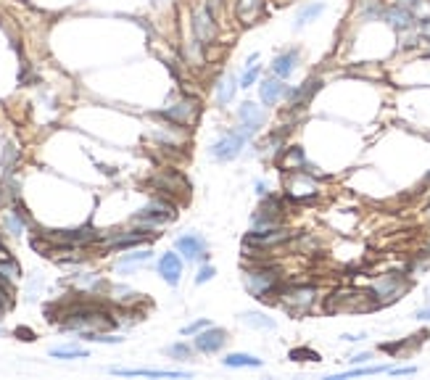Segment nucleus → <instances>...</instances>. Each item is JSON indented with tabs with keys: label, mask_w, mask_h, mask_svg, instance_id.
<instances>
[{
	"label": "nucleus",
	"mask_w": 430,
	"mask_h": 380,
	"mask_svg": "<svg viewBox=\"0 0 430 380\" xmlns=\"http://www.w3.org/2000/svg\"><path fill=\"white\" fill-rule=\"evenodd\" d=\"M114 325V320L101 312V309H92V307H82V309H75V312H69L66 314V320H63V327L66 330H77V333H104Z\"/></svg>",
	"instance_id": "nucleus-1"
},
{
	"label": "nucleus",
	"mask_w": 430,
	"mask_h": 380,
	"mask_svg": "<svg viewBox=\"0 0 430 380\" xmlns=\"http://www.w3.org/2000/svg\"><path fill=\"white\" fill-rule=\"evenodd\" d=\"M251 137H253V132L240 124L237 130L227 132L222 140H217V143L211 146V156H214L217 161H233L237 153H240V148L246 146Z\"/></svg>",
	"instance_id": "nucleus-2"
},
{
	"label": "nucleus",
	"mask_w": 430,
	"mask_h": 380,
	"mask_svg": "<svg viewBox=\"0 0 430 380\" xmlns=\"http://www.w3.org/2000/svg\"><path fill=\"white\" fill-rule=\"evenodd\" d=\"M246 288L251 296L256 298H267V293H272V288L277 285V269H253V272H246Z\"/></svg>",
	"instance_id": "nucleus-3"
},
{
	"label": "nucleus",
	"mask_w": 430,
	"mask_h": 380,
	"mask_svg": "<svg viewBox=\"0 0 430 380\" xmlns=\"http://www.w3.org/2000/svg\"><path fill=\"white\" fill-rule=\"evenodd\" d=\"M193 32H195V43L198 45H211L217 37V21L211 16L208 6H198L193 14Z\"/></svg>",
	"instance_id": "nucleus-4"
},
{
	"label": "nucleus",
	"mask_w": 430,
	"mask_h": 380,
	"mask_svg": "<svg viewBox=\"0 0 430 380\" xmlns=\"http://www.w3.org/2000/svg\"><path fill=\"white\" fill-rule=\"evenodd\" d=\"M407 291V280L401 275H386L372 285V296L378 304H388V301H396L401 293Z\"/></svg>",
	"instance_id": "nucleus-5"
},
{
	"label": "nucleus",
	"mask_w": 430,
	"mask_h": 380,
	"mask_svg": "<svg viewBox=\"0 0 430 380\" xmlns=\"http://www.w3.org/2000/svg\"><path fill=\"white\" fill-rule=\"evenodd\" d=\"M314 296H317V288L314 285H291L282 291V301L296 312H304L314 304Z\"/></svg>",
	"instance_id": "nucleus-6"
},
{
	"label": "nucleus",
	"mask_w": 430,
	"mask_h": 380,
	"mask_svg": "<svg viewBox=\"0 0 430 380\" xmlns=\"http://www.w3.org/2000/svg\"><path fill=\"white\" fill-rule=\"evenodd\" d=\"M383 19L388 21V27H391V30L401 32V35H404V32H409L417 24V19L412 16V11H409V8H404V6H399V3H396V6H388Z\"/></svg>",
	"instance_id": "nucleus-7"
},
{
	"label": "nucleus",
	"mask_w": 430,
	"mask_h": 380,
	"mask_svg": "<svg viewBox=\"0 0 430 380\" xmlns=\"http://www.w3.org/2000/svg\"><path fill=\"white\" fill-rule=\"evenodd\" d=\"M135 220L148 222V225H164V222L175 220V206L166 204V201H153V204L146 206Z\"/></svg>",
	"instance_id": "nucleus-8"
},
{
	"label": "nucleus",
	"mask_w": 430,
	"mask_h": 380,
	"mask_svg": "<svg viewBox=\"0 0 430 380\" xmlns=\"http://www.w3.org/2000/svg\"><path fill=\"white\" fill-rule=\"evenodd\" d=\"M198 114V101L195 98H182L179 103H175L172 108H166L164 111V117L172 119L175 124H190Z\"/></svg>",
	"instance_id": "nucleus-9"
},
{
	"label": "nucleus",
	"mask_w": 430,
	"mask_h": 380,
	"mask_svg": "<svg viewBox=\"0 0 430 380\" xmlns=\"http://www.w3.org/2000/svg\"><path fill=\"white\" fill-rule=\"evenodd\" d=\"M224 341H227V333L219 330V327H204V333L195 338V349L204 351V354H214V351H219L224 346Z\"/></svg>",
	"instance_id": "nucleus-10"
},
{
	"label": "nucleus",
	"mask_w": 430,
	"mask_h": 380,
	"mask_svg": "<svg viewBox=\"0 0 430 380\" xmlns=\"http://www.w3.org/2000/svg\"><path fill=\"white\" fill-rule=\"evenodd\" d=\"M159 275H162L169 285H177L179 275H182V259H179L175 251H166L162 259H159Z\"/></svg>",
	"instance_id": "nucleus-11"
},
{
	"label": "nucleus",
	"mask_w": 430,
	"mask_h": 380,
	"mask_svg": "<svg viewBox=\"0 0 430 380\" xmlns=\"http://www.w3.org/2000/svg\"><path fill=\"white\" fill-rule=\"evenodd\" d=\"M111 372L114 375H127V378H133V375H143V378H190V372H182V370H146V367H140V370L111 367Z\"/></svg>",
	"instance_id": "nucleus-12"
},
{
	"label": "nucleus",
	"mask_w": 430,
	"mask_h": 380,
	"mask_svg": "<svg viewBox=\"0 0 430 380\" xmlns=\"http://www.w3.org/2000/svg\"><path fill=\"white\" fill-rule=\"evenodd\" d=\"M177 251L185 259H201V256H206V243L198 235H179Z\"/></svg>",
	"instance_id": "nucleus-13"
},
{
	"label": "nucleus",
	"mask_w": 430,
	"mask_h": 380,
	"mask_svg": "<svg viewBox=\"0 0 430 380\" xmlns=\"http://www.w3.org/2000/svg\"><path fill=\"white\" fill-rule=\"evenodd\" d=\"M237 117L243 122V127H248L251 132H259L262 124H264V111H262L256 103H243L240 111H237Z\"/></svg>",
	"instance_id": "nucleus-14"
},
{
	"label": "nucleus",
	"mask_w": 430,
	"mask_h": 380,
	"mask_svg": "<svg viewBox=\"0 0 430 380\" xmlns=\"http://www.w3.org/2000/svg\"><path fill=\"white\" fill-rule=\"evenodd\" d=\"M298 66V50L293 48V50H285V53H280L277 59L272 61V72L277 74L280 79H288L291 74L296 72Z\"/></svg>",
	"instance_id": "nucleus-15"
},
{
	"label": "nucleus",
	"mask_w": 430,
	"mask_h": 380,
	"mask_svg": "<svg viewBox=\"0 0 430 380\" xmlns=\"http://www.w3.org/2000/svg\"><path fill=\"white\" fill-rule=\"evenodd\" d=\"M320 88H322V82H320V79H306L301 88L288 90V93H285V98H291V103H293V106H306V103L314 98V93H317Z\"/></svg>",
	"instance_id": "nucleus-16"
},
{
	"label": "nucleus",
	"mask_w": 430,
	"mask_h": 380,
	"mask_svg": "<svg viewBox=\"0 0 430 380\" xmlns=\"http://www.w3.org/2000/svg\"><path fill=\"white\" fill-rule=\"evenodd\" d=\"M285 93H288V88L282 85L280 79H264L262 88H259V98H262L264 106H275L280 98H285Z\"/></svg>",
	"instance_id": "nucleus-17"
},
{
	"label": "nucleus",
	"mask_w": 430,
	"mask_h": 380,
	"mask_svg": "<svg viewBox=\"0 0 430 380\" xmlns=\"http://www.w3.org/2000/svg\"><path fill=\"white\" fill-rule=\"evenodd\" d=\"M356 6H359V16L364 21H378V19H383V14H386L383 0H359Z\"/></svg>",
	"instance_id": "nucleus-18"
},
{
	"label": "nucleus",
	"mask_w": 430,
	"mask_h": 380,
	"mask_svg": "<svg viewBox=\"0 0 430 380\" xmlns=\"http://www.w3.org/2000/svg\"><path fill=\"white\" fill-rule=\"evenodd\" d=\"M282 240H288L285 230H269V233H251L246 238V243H259V246H277Z\"/></svg>",
	"instance_id": "nucleus-19"
},
{
	"label": "nucleus",
	"mask_w": 430,
	"mask_h": 380,
	"mask_svg": "<svg viewBox=\"0 0 430 380\" xmlns=\"http://www.w3.org/2000/svg\"><path fill=\"white\" fill-rule=\"evenodd\" d=\"M322 14H325V3H309V6H304V8L298 11L296 27L301 30V27H306V24L317 21V19H320Z\"/></svg>",
	"instance_id": "nucleus-20"
},
{
	"label": "nucleus",
	"mask_w": 430,
	"mask_h": 380,
	"mask_svg": "<svg viewBox=\"0 0 430 380\" xmlns=\"http://www.w3.org/2000/svg\"><path fill=\"white\" fill-rule=\"evenodd\" d=\"M235 88H237V79L233 74H224L222 79H219V85H217V103L224 106V103H230L235 98Z\"/></svg>",
	"instance_id": "nucleus-21"
},
{
	"label": "nucleus",
	"mask_w": 430,
	"mask_h": 380,
	"mask_svg": "<svg viewBox=\"0 0 430 380\" xmlns=\"http://www.w3.org/2000/svg\"><path fill=\"white\" fill-rule=\"evenodd\" d=\"M264 3H267V0H240V3H237V16L243 19V24H251L253 16L262 14Z\"/></svg>",
	"instance_id": "nucleus-22"
},
{
	"label": "nucleus",
	"mask_w": 430,
	"mask_h": 380,
	"mask_svg": "<svg viewBox=\"0 0 430 380\" xmlns=\"http://www.w3.org/2000/svg\"><path fill=\"white\" fill-rule=\"evenodd\" d=\"M282 167L285 172H298V169H306V159H304V151L298 146H293L285 156H282Z\"/></svg>",
	"instance_id": "nucleus-23"
},
{
	"label": "nucleus",
	"mask_w": 430,
	"mask_h": 380,
	"mask_svg": "<svg viewBox=\"0 0 430 380\" xmlns=\"http://www.w3.org/2000/svg\"><path fill=\"white\" fill-rule=\"evenodd\" d=\"M240 320L248 327H256V330H275V320H269L262 312H246V314H240Z\"/></svg>",
	"instance_id": "nucleus-24"
},
{
	"label": "nucleus",
	"mask_w": 430,
	"mask_h": 380,
	"mask_svg": "<svg viewBox=\"0 0 430 380\" xmlns=\"http://www.w3.org/2000/svg\"><path fill=\"white\" fill-rule=\"evenodd\" d=\"M222 362L224 367H262V359L251 354H227Z\"/></svg>",
	"instance_id": "nucleus-25"
},
{
	"label": "nucleus",
	"mask_w": 430,
	"mask_h": 380,
	"mask_svg": "<svg viewBox=\"0 0 430 380\" xmlns=\"http://www.w3.org/2000/svg\"><path fill=\"white\" fill-rule=\"evenodd\" d=\"M53 359H88L90 351L79 349V346H63V349H50Z\"/></svg>",
	"instance_id": "nucleus-26"
},
{
	"label": "nucleus",
	"mask_w": 430,
	"mask_h": 380,
	"mask_svg": "<svg viewBox=\"0 0 430 380\" xmlns=\"http://www.w3.org/2000/svg\"><path fill=\"white\" fill-rule=\"evenodd\" d=\"M150 259V251H135V254H127L119 259V269H130L135 264H146Z\"/></svg>",
	"instance_id": "nucleus-27"
},
{
	"label": "nucleus",
	"mask_w": 430,
	"mask_h": 380,
	"mask_svg": "<svg viewBox=\"0 0 430 380\" xmlns=\"http://www.w3.org/2000/svg\"><path fill=\"white\" fill-rule=\"evenodd\" d=\"M391 367L388 365H378V367H356V370H349V372H341L338 378H359V375H378V372H388Z\"/></svg>",
	"instance_id": "nucleus-28"
},
{
	"label": "nucleus",
	"mask_w": 430,
	"mask_h": 380,
	"mask_svg": "<svg viewBox=\"0 0 430 380\" xmlns=\"http://www.w3.org/2000/svg\"><path fill=\"white\" fill-rule=\"evenodd\" d=\"M412 16H415L417 21H422V19H430V0H417L415 6L409 8Z\"/></svg>",
	"instance_id": "nucleus-29"
},
{
	"label": "nucleus",
	"mask_w": 430,
	"mask_h": 380,
	"mask_svg": "<svg viewBox=\"0 0 430 380\" xmlns=\"http://www.w3.org/2000/svg\"><path fill=\"white\" fill-rule=\"evenodd\" d=\"M256 79H259V66H253L251 64V66H248V72L240 77V88H251Z\"/></svg>",
	"instance_id": "nucleus-30"
},
{
	"label": "nucleus",
	"mask_w": 430,
	"mask_h": 380,
	"mask_svg": "<svg viewBox=\"0 0 430 380\" xmlns=\"http://www.w3.org/2000/svg\"><path fill=\"white\" fill-rule=\"evenodd\" d=\"M214 275H217V269H214L211 264H204V267L198 269V275H195V283H198V285H204V283H208Z\"/></svg>",
	"instance_id": "nucleus-31"
},
{
	"label": "nucleus",
	"mask_w": 430,
	"mask_h": 380,
	"mask_svg": "<svg viewBox=\"0 0 430 380\" xmlns=\"http://www.w3.org/2000/svg\"><path fill=\"white\" fill-rule=\"evenodd\" d=\"M298 357H306V359H312V362H320V354H317V351H309V349L291 351V359H298ZM301 362H304V359H301Z\"/></svg>",
	"instance_id": "nucleus-32"
},
{
	"label": "nucleus",
	"mask_w": 430,
	"mask_h": 380,
	"mask_svg": "<svg viewBox=\"0 0 430 380\" xmlns=\"http://www.w3.org/2000/svg\"><path fill=\"white\" fill-rule=\"evenodd\" d=\"M166 351H169L172 357H177V359H185V357H190V349H188L185 343H175V346H169Z\"/></svg>",
	"instance_id": "nucleus-33"
},
{
	"label": "nucleus",
	"mask_w": 430,
	"mask_h": 380,
	"mask_svg": "<svg viewBox=\"0 0 430 380\" xmlns=\"http://www.w3.org/2000/svg\"><path fill=\"white\" fill-rule=\"evenodd\" d=\"M208 325H211V322H208V320H198V322H190V325H188V327H182V333H185V336H193V333H198V330H201V327H208Z\"/></svg>",
	"instance_id": "nucleus-34"
},
{
	"label": "nucleus",
	"mask_w": 430,
	"mask_h": 380,
	"mask_svg": "<svg viewBox=\"0 0 430 380\" xmlns=\"http://www.w3.org/2000/svg\"><path fill=\"white\" fill-rule=\"evenodd\" d=\"M417 30H420V37L430 43V19H422V21H417Z\"/></svg>",
	"instance_id": "nucleus-35"
},
{
	"label": "nucleus",
	"mask_w": 430,
	"mask_h": 380,
	"mask_svg": "<svg viewBox=\"0 0 430 380\" xmlns=\"http://www.w3.org/2000/svg\"><path fill=\"white\" fill-rule=\"evenodd\" d=\"M388 372L391 375H412V372H417V367H391Z\"/></svg>",
	"instance_id": "nucleus-36"
},
{
	"label": "nucleus",
	"mask_w": 430,
	"mask_h": 380,
	"mask_svg": "<svg viewBox=\"0 0 430 380\" xmlns=\"http://www.w3.org/2000/svg\"><path fill=\"white\" fill-rule=\"evenodd\" d=\"M367 359H372V354H356V357H351L349 362H354V365H364Z\"/></svg>",
	"instance_id": "nucleus-37"
},
{
	"label": "nucleus",
	"mask_w": 430,
	"mask_h": 380,
	"mask_svg": "<svg viewBox=\"0 0 430 380\" xmlns=\"http://www.w3.org/2000/svg\"><path fill=\"white\" fill-rule=\"evenodd\" d=\"M415 317H417V320H430V309H420Z\"/></svg>",
	"instance_id": "nucleus-38"
},
{
	"label": "nucleus",
	"mask_w": 430,
	"mask_h": 380,
	"mask_svg": "<svg viewBox=\"0 0 430 380\" xmlns=\"http://www.w3.org/2000/svg\"><path fill=\"white\" fill-rule=\"evenodd\" d=\"M396 3H399V6H404V8H412L417 0H396Z\"/></svg>",
	"instance_id": "nucleus-39"
},
{
	"label": "nucleus",
	"mask_w": 430,
	"mask_h": 380,
	"mask_svg": "<svg viewBox=\"0 0 430 380\" xmlns=\"http://www.w3.org/2000/svg\"><path fill=\"white\" fill-rule=\"evenodd\" d=\"M364 336H343V341H362Z\"/></svg>",
	"instance_id": "nucleus-40"
},
{
	"label": "nucleus",
	"mask_w": 430,
	"mask_h": 380,
	"mask_svg": "<svg viewBox=\"0 0 430 380\" xmlns=\"http://www.w3.org/2000/svg\"><path fill=\"white\" fill-rule=\"evenodd\" d=\"M428 217H430V209H428Z\"/></svg>",
	"instance_id": "nucleus-41"
},
{
	"label": "nucleus",
	"mask_w": 430,
	"mask_h": 380,
	"mask_svg": "<svg viewBox=\"0 0 430 380\" xmlns=\"http://www.w3.org/2000/svg\"><path fill=\"white\" fill-rule=\"evenodd\" d=\"M428 180H430V172H428Z\"/></svg>",
	"instance_id": "nucleus-42"
}]
</instances>
